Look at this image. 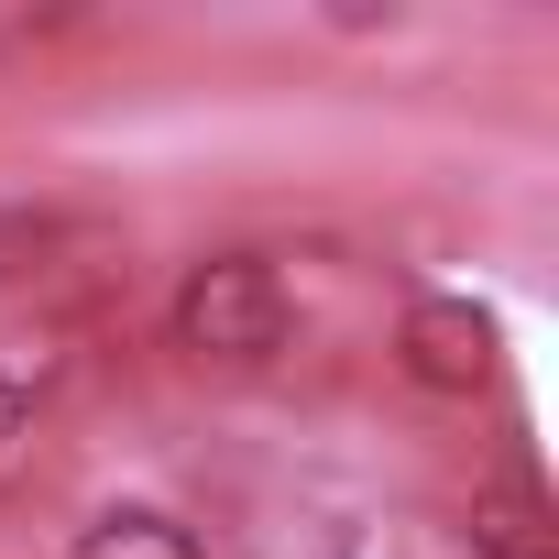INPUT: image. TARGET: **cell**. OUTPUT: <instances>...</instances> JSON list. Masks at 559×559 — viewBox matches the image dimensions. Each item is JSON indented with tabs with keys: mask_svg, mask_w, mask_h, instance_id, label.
<instances>
[{
	"mask_svg": "<svg viewBox=\"0 0 559 559\" xmlns=\"http://www.w3.org/2000/svg\"><path fill=\"white\" fill-rule=\"evenodd\" d=\"M165 330H176V352H187V362L252 373V362H274V352H286L297 308H286V274H274L263 252H209V263H187V274H176Z\"/></svg>",
	"mask_w": 559,
	"mask_h": 559,
	"instance_id": "1",
	"label": "cell"
},
{
	"mask_svg": "<svg viewBox=\"0 0 559 559\" xmlns=\"http://www.w3.org/2000/svg\"><path fill=\"white\" fill-rule=\"evenodd\" d=\"M395 362H406V384H428V395H483V384H493V319H483L472 297H417V308L395 319Z\"/></svg>",
	"mask_w": 559,
	"mask_h": 559,
	"instance_id": "2",
	"label": "cell"
},
{
	"mask_svg": "<svg viewBox=\"0 0 559 559\" xmlns=\"http://www.w3.org/2000/svg\"><path fill=\"white\" fill-rule=\"evenodd\" d=\"M472 548H483V559H559V526H548V493H537L526 472L483 483V493H472Z\"/></svg>",
	"mask_w": 559,
	"mask_h": 559,
	"instance_id": "3",
	"label": "cell"
},
{
	"mask_svg": "<svg viewBox=\"0 0 559 559\" xmlns=\"http://www.w3.org/2000/svg\"><path fill=\"white\" fill-rule=\"evenodd\" d=\"M67 559H198V537H187L165 504H99Z\"/></svg>",
	"mask_w": 559,
	"mask_h": 559,
	"instance_id": "4",
	"label": "cell"
},
{
	"mask_svg": "<svg viewBox=\"0 0 559 559\" xmlns=\"http://www.w3.org/2000/svg\"><path fill=\"white\" fill-rule=\"evenodd\" d=\"M56 34H78L67 0H45V12H34V0H0V56H34V45H56Z\"/></svg>",
	"mask_w": 559,
	"mask_h": 559,
	"instance_id": "5",
	"label": "cell"
},
{
	"mask_svg": "<svg viewBox=\"0 0 559 559\" xmlns=\"http://www.w3.org/2000/svg\"><path fill=\"white\" fill-rule=\"evenodd\" d=\"M23 428H34V395H23L12 373H0V461H12V450H23Z\"/></svg>",
	"mask_w": 559,
	"mask_h": 559,
	"instance_id": "6",
	"label": "cell"
}]
</instances>
